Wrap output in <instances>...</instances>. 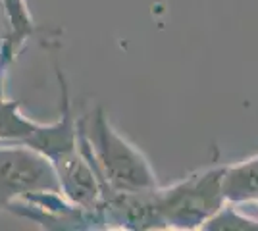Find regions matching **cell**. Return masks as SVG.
I'll return each instance as SVG.
<instances>
[{
	"instance_id": "cell-1",
	"label": "cell",
	"mask_w": 258,
	"mask_h": 231,
	"mask_svg": "<svg viewBox=\"0 0 258 231\" xmlns=\"http://www.w3.org/2000/svg\"><path fill=\"white\" fill-rule=\"evenodd\" d=\"M79 144L95 168L102 191H149L158 187L149 160L110 123L102 108L79 123Z\"/></svg>"
},
{
	"instance_id": "cell-5",
	"label": "cell",
	"mask_w": 258,
	"mask_h": 231,
	"mask_svg": "<svg viewBox=\"0 0 258 231\" xmlns=\"http://www.w3.org/2000/svg\"><path fill=\"white\" fill-rule=\"evenodd\" d=\"M41 123L23 116L18 100L0 99V141L2 143H25Z\"/></svg>"
},
{
	"instance_id": "cell-3",
	"label": "cell",
	"mask_w": 258,
	"mask_h": 231,
	"mask_svg": "<svg viewBox=\"0 0 258 231\" xmlns=\"http://www.w3.org/2000/svg\"><path fill=\"white\" fill-rule=\"evenodd\" d=\"M41 191H60L50 160L22 143L0 144V210Z\"/></svg>"
},
{
	"instance_id": "cell-4",
	"label": "cell",
	"mask_w": 258,
	"mask_h": 231,
	"mask_svg": "<svg viewBox=\"0 0 258 231\" xmlns=\"http://www.w3.org/2000/svg\"><path fill=\"white\" fill-rule=\"evenodd\" d=\"M224 195L227 204L258 200V154L235 164H227L224 176Z\"/></svg>"
},
{
	"instance_id": "cell-7",
	"label": "cell",
	"mask_w": 258,
	"mask_h": 231,
	"mask_svg": "<svg viewBox=\"0 0 258 231\" xmlns=\"http://www.w3.org/2000/svg\"><path fill=\"white\" fill-rule=\"evenodd\" d=\"M2 83H4V73H0V99H2V95H4V87H2Z\"/></svg>"
},
{
	"instance_id": "cell-2",
	"label": "cell",
	"mask_w": 258,
	"mask_h": 231,
	"mask_svg": "<svg viewBox=\"0 0 258 231\" xmlns=\"http://www.w3.org/2000/svg\"><path fill=\"white\" fill-rule=\"evenodd\" d=\"M227 164H214L183 177L170 187H158V208L166 229H203L227 204L224 176Z\"/></svg>"
},
{
	"instance_id": "cell-6",
	"label": "cell",
	"mask_w": 258,
	"mask_h": 231,
	"mask_svg": "<svg viewBox=\"0 0 258 231\" xmlns=\"http://www.w3.org/2000/svg\"><path fill=\"white\" fill-rule=\"evenodd\" d=\"M203 229H258V220L241 214L237 208H233V204L231 206L224 204Z\"/></svg>"
}]
</instances>
